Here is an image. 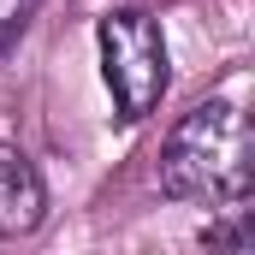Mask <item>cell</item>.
Segmentation results:
<instances>
[{"mask_svg":"<svg viewBox=\"0 0 255 255\" xmlns=\"http://www.w3.org/2000/svg\"><path fill=\"white\" fill-rule=\"evenodd\" d=\"M250 119L232 95L196 101L160 142V190L178 202H208V208H238L250 196Z\"/></svg>","mask_w":255,"mask_h":255,"instance_id":"1","label":"cell"},{"mask_svg":"<svg viewBox=\"0 0 255 255\" xmlns=\"http://www.w3.org/2000/svg\"><path fill=\"white\" fill-rule=\"evenodd\" d=\"M101 77L113 89L119 119H148L166 95V42L148 12H107L101 18Z\"/></svg>","mask_w":255,"mask_h":255,"instance_id":"2","label":"cell"},{"mask_svg":"<svg viewBox=\"0 0 255 255\" xmlns=\"http://www.w3.org/2000/svg\"><path fill=\"white\" fill-rule=\"evenodd\" d=\"M42 214H48V190H42L36 166H30L18 148L0 142V238H24V232H36Z\"/></svg>","mask_w":255,"mask_h":255,"instance_id":"3","label":"cell"},{"mask_svg":"<svg viewBox=\"0 0 255 255\" xmlns=\"http://www.w3.org/2000/svg\"><path fill=\"white\" fill-rule=\"evenodd\" d=\"M36 6H42V0H0V54H6V48H12V42L30 30Z\"/></svg>","mask_w":255,"mask_h":255,"instance_id":"4","label":"cell"}]
</instances>
